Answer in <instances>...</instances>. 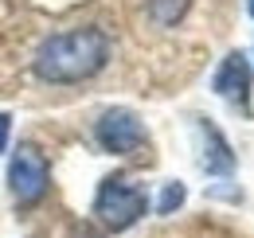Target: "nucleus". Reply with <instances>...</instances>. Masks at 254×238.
I'll use <instances>...</instances> for the list:
<instances>
[{
	"mask_svg": "<svg viewBox=\"0 0 254 238\" xmlns=\"http://www.w3.org/2000/svg\"><path fill=\"white\" fill-rule=\"evenodd\" d=\"M47 183H51L47 160H43L32 145H20V149L12 152V164H8V187H12V199H16L20 207H32V203L43 199Z\"/></svg>",
	"mask_w": 254,
	"mask_h": 238,
	"instance_id": "nucleus-3",
	"label": "nucleus"
},
{
	"mask_svg": "<svg viewBox=\"0 0 254 238\" xmlns=\"http://www.w3.org/2000/svg\"><path fill=\"white\" fill-rule=\"evenodd\" d=\"M188 4H191V0H149V16L157 20L160 28H172V24L184 20Z\"/></svg>",
	"mask_w": 254,
	"mask_h": 238,
	"instance_id": "nucleus-7",
	"label": "nucleus"
},
{
	"mask_svg": "<svg viewBox=\"0 0 254 238\" xmlns=\"http://www.w3.org/2000/svg\"><path fill=\"white\" fill-rule=\"evenodd\" d=\"M191 133H195V149H199V168L207 176H227L235 168V152L227 145V137L219 133V125H211L207 118H195Z\"/></svg>",
	"mask_w": 254,
	"mask_h": 238,
	"instance_id": "nucleus-5",
	"label": "nucleus"
},
{
	"mask_svg": "<svg viewBox=\"0 0 254 238\" xmlns=\"http://www.w3.org/2000/svg\"><path fill=\"white\" fill-rule=\"evenodd\" d=\"M184 199H188L184 183H180V179H168V183L160 187V203H157V215H172L176 207H184Z\"/></svg>",
	"mask_w": 254,
	"mask_h": 238,
	"instance_id": "nucleus-8",
	"label": "nucleus"
},
{
	"mask_svg": "<svg viewBox=\"0 0 254 238\" xmlns=\"http://www.w3.org/2000/svg\"><path fill=\"white\" fill-rule=\"evenodd\" d=\"M94 137L98 145L106 152H118V156H133V152L145 145V125L141 118L126 110V106H118V110H106L94 125Z\"/></svg>",
	"mask_w": 254,
	"mask_h": 238,
	"instance_id": "nucleus-4",
	"label": "nucleus"
},
{
	"mask_svg": "<svg viewBox=\"0 0 254 238\" xmlns=\"http://www.w3.org/2000/svg\"><path fill=\"white\" fill-rule=\"evenodd\" d=\"M110 59V39L98 28H78V31H59L39 43L35 51V74L43 82H82L94 78Z\"/></svg>",
	"mask_w": 254,
	"mask_h": 238,
	"instance_id": "nucleus-1",
	"label": "nucleus"
},
{
	"mask_svg": "<svg viewBox=\"0 0 254 238\" xmlns=\"http://www.w3.org/2000/svg\"><path fill=\"white\" fill-rule=\"evenodd\" d=\"M211 90L227 98V102H235V106H243L247 110V98H251V62L243 51H231L227 59L219 62V70H215V78H211Z\"/></svg>",
	"mask_w": 254,
	"mask_h": 238,
	"instance_id": "nucleus-6",
	"label": "nucleus"
},
{
	"mask_svg": "<svg viewBox=\"0 0 254 238\" xmlns=\"http://www.w3.org/2000/svg\"><path fill=\"white\" fill-rule=\"evenodd\" d=\"M149 207V199H145V191L141 187H133L126 179H102V187H98L94 195V215L110 227V231H126L133 227L141 215Z\"/></svg>",
	"mask_w": 254,
	"mask_h": 238,
	"instance_id": "nucleus-2",
	"label": "nucleus"
},
{
	"mask_svg": "<svg viewBox=\"0 0 254 238\" xmlns=\"http://www.w3.org/2000/svg\"><path fill=\"white\" fill-rule=\"evenodd\" d=\"M8 129H12V118H8V114H0V152L8 149Z\"/></svg>",
	"mask_w": 254,
	"mask_h": 238,
	"instance_id": "nucleus-9",
	"label": "nucleus"
}]
</instances>
